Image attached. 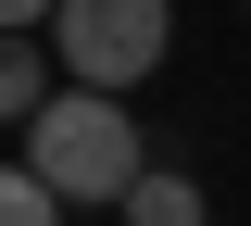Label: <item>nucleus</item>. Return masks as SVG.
Here are the masks:
<instances>
[{"label": "nucleus", "instance_id": "obj_1", "mask_svg": "<svg viewBox=\"0 0 251 226\" xmlns=\"http://www.w3.org/2000/svg\"><path fill=\"white\" fill-rule=\"evenodd\" d=\"M25 176L50 201H113L126 214V189L151 176V151H138V113H126L113 88H63L50 113L25 126Z\"/></svg>", "mask_w": 251, "mask_h": 226}, {"label": "nucleus", "instance_id": "obj_2", "mask_svg": "<svg viewBox=\"0 0 251 226\" xmlns=\"http://www.w3.org/2000/svg\"><path fill=\"white\" fill-rule=\"evenodd\" d=\"M163 50H176V13L163 0H63L50 13V63H63V88H151L163 75Z\"/></svg>", "mask_w": 251, "mask_h": 226}, {"label": "nucleus", "instance_id": "obj_3", "mask_svg": "<svg viewBox=\"0 0 251 226\" xmlns=\"http://www.w3.org/2000/svg\"><path fill=\"white\" fill-rule=\"evenodd\" d=\"M63 100V63H50V38H0V126H38Z\"/></svg>", "mask_w": 251, "mask_h": 226}, {"label": "nucleus", "instance_id": "obj_4", "mask_svg": "<svg viewBox=\"0 0 251 226\" xmlns=\"http://www.w3.org/2000/svg\"><path fill=\"white\" fill-rule=\"evenodd\" d=\"M126 226H201V176H176V163H151V176L126 189Z\"/></svg>", "mask_w": 251, "mask_h": 226}, {"label": "nucleus", "instance_id": "obj_5", "mask_svg": "<svg viewBox=\"0 0 251 226\" xmlns=\"http://www.w3.org/2000/svg\"><path fill=\"white\" fill-rule=\"evenodd\" d=\"M0 226H63V201H50V189H38L25 163H0Z\"/></svg>", "mask_w": 251, "mask_h": 226}, {"label": "nucleus", "instance_id": "obj_6", "mask_svg": "<svg viewBox=\"0 0 251 226\" xmlns=\"http://www.w3.org/2000/svg\"><path fill=\"white\" fill-rule=\"evenodd\" d=\"M50 13L63 0H0V38H50Z\"/></svg>", "mask_w": 251, "mask_h": 226}]
</instances>
